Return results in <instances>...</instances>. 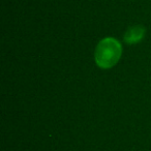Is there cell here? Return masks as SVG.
<instances>
[{
	"label": "cell",
	"instance_id": "1",
	"mask_svg": "<svg viewBox=\"0 0 151 151\" xmlns=\"http://www.w3.org/2000/svg\"><path fill=\"white\" fill-rule=\"evenodd\" d=\"M121 55V44L114 37H106L97 44L94 52V59L99 67L109 69L117 64Z\"/></svg>",
	"mask_w": 151,
	"mask_h": 151
},
{
	"label": "cell",
	"instance_id": "2",
	"mask_svg": "<svg viewBox=\"0 0 151 151\" xmlns=\"http://www.w3.org/2000/svg\"><path fill=\"white\" fill-rule=\"evenodd\" d=\"M144 35L145 28L141 25H136L132 26V27H129L126 30L125 34H124V40L128 45L138 44L140 40H143Z\"/></svg>",
	"mask_w": 151,
	"mask_h": 151
}]
</instances>
